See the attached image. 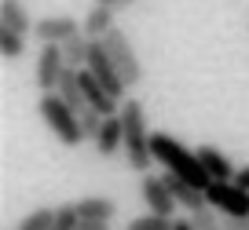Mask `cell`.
<instances>
[{
	"mask_svg": "<svg viewBox=\"0 0 249 230\" xmlns=\"http://www.w3.org/2000/svg\"><path fill=\"white\" fill-rule=\"evenodd\" d=\"M150 150H154V161L161 164L165 172H176L179 179L195 183L198 190H209L213 186V176L205 172V164L198 161V150H187L169 131H154V135H150Z\"/></svg>",
	"mask_w": 249,
	"mask_h": 230,
	"instance_id": "obj_1",
	"label": "cell"
},
{
	"mask_svg": "<svg viewBox=\"0 0 249 230\" xmlns=\"http://www.w3.org/2000/svg\"><path fill=\"white\" fill-rule=\"evenodd\" d=\"M121 124H124V164L140 176H147L150 164H154V150H150V135L147 128V110L140 99H124L121 102Z\"/></svg>",
	"mask_w": 249,
	"mask_h": 230,
	"instance_id": "obj_2",
	"label": "cell"
},
{
	"mask_svg": "<svg viewBox=\"0 0 249 230\" xmlns=\"http://www.w3.org/2000/svg\"><path fill=\"white\" fill-rule=\"evenodd\" d=\"M37 114H40V121L48 124V131H52V135L59 139L62 146H81V143H85L81 114H77V110H73L66 99H62L59 92H52V95H40V102H37Z\"/></svg>",
	"mask_w": 249,
	"mask_h": 230,
	"instance_id": "obj_3",
	"label": "cell"
},
{
	"mask_svg": "<svg viewBox=\"0 0 249 230\" xmlns=\"http://www.w3.org/2000/svg\"><path fill=\"white\" fill-rule=\"evenodd\" d=\"M103 48H107V55L114 59V66H117V73H121V81L128 88H136L143 81V62H140V55H136V48H132V40H128V33L124 30H110L107 37H103Z\"/></svg>",
	"mask_w": 249,
	"mask_h": 230,
	"instance_id": "obj_4",
	"label": "cell"
},
{
	"mask_svg": "<svg viewBox=\"0 0 249 230\" xmlns=\"http://www.w3.org/2000/svg\"><path fill=\"white\" fill-rule=\"evenodd\" d=\"M62 73H66V55H62V44H40V51H37V69H33V81H37L40 95L59 92Z\"/></svg>",
	"mask_w": 249,
	"mask_h": 230,
	"instance_id": "obj_5",
	"label": "cell"
},
{
	"mask_svg": "<svg viewBox=\"0 0 249 230\" xmlns=\"http://www.w3.org/2000/svg\"><path fill=\"white\" fill-rule=\"evenodd\" d=\"M205 201L220 215H249V190H242L234 183H213L205 190Z\"/></svg>",
	"mask_w": 249,
	"mask_h": 230,
	"instance_id": "obj_6",
	"label": "cell"
},
{
	"mask_svg": "<svg viewBox=\"0 0 249 230\" xmlns=\"http://www.w3.org/2000/svg\"><path fill=\"white\" fill-rule=\"evenodd\" d=\"M140 197L143 205H147V212H158V215H169V219H176V197L169 194V186H165L161 176H143L140 179Z\"/></svg>",
	"mask_w": 249,
	"mask_h": 230,
	"instance_id": "obj_7",
	"label": "cell"
},
{
	"mask_svg": "<svg viewBox=\"0 0 249 230\" xmlns=\"http://www.w3.org/2000/svg\"><path fill=\"white\" fill-rule=\"evenodd\" d=\"M73 33H85L73 15H44L33 26V37H37L40 44H66Z\"/></svg>",
	"mask_w": 249,
	"mask_h": 230,
	"instance_id": "obj_8",
	"label": "cell"
},
{
	"mask_svg": "<svg viewBox=\"0 0 249 230\" xmlns=\"http://www.w3.org/2000/svg\"><path fill=\"white\" fill-rule=\"evenodd\" d=\"M198 161L205 164V172L213 176V183H234V164L227 161V153L220 150V146H213V143H202L198 146Z\"/></svg>",
	"mask_w": 249,
	"mask_h": 230,
	"instance_id": "obj_9",
	"label": "cell"
},
{
	"mask_svg": "<svg viewBox=\"0 0 249 230\" xmlns=\"http://www.w3.org/2000/svg\"><path fill=\"white\" fill-rule=\"evenodd\" d=\"M161 179H165V186H169V194L176 197V205H183V208H205L209 201H205V190H198L195 183H187V179H179L176 172H161Z\"/></svg>",
	"mask_w": 249,
	"mask_h": 230,
	"instance_id": "obj_10",
	"label": "cell"
},
{
	"mask_svg": "<svg viewBox=\"0 0 249 230\" xmlns=\"http://www.w3.org/2000/svg\"><path fill=\"white\" fill-rule=\"evenodd\" d=\"M95 150L99 157H117V150H124V124H121V114L107 117L103 121V131L95 139Z\"/></svg>",
	"mask_w": 249,
	"mask_h": 230,
	"instance_id": "obj_11",
	"label": "cell"
},
{
	"mask_svg": "<svg viewBox=\"0 0 249 230\" xmlns=\"http://www.w3.org/2000/svg\"><path fill=\"white\" fill-rule=\"evenodd\" d=\"M114 26H117L114 8H103V4H92V8L85 11V18H81V30H85L92 40H103Z\"/></svg>",
	"mask_w": 249,
	"mask_h": 230,
	"instance_id": "obj_12",
	"label": "cell"
},
{
	"mask_svg": "<svg viewBox=\"0 0 249 230\" xmlns=\"http://www.w3.org/2000/svg\"><path fill=\"white\" fill-rule=\"evenodd\" d=\"M0 22L11 26V30L22 33V37H26V33H33V26H37L30 18V11H26L22 0H0Z\"/></svg>",
	"mask_w": 249,
	"mask_h": 230,
	"instance_id": "obj_13",
	"label": "cell"
},
{
	"mask_svg": "<svg viewBox=\"0 0 249 230\" xmlns=\"http://www.w3.org/2000/svg\"><path fill=\"white\" fill-rule=\"evenodd\" d=\"M59 95L66 102H70L77 114H85L88 110V102H85V92H81V69H73V66H66V73H62V81H59Z\"/></svg>",
	"mask_w": 249,
	"mask_h": 230,
	"instance_id": "obj_14",
	"label": "cell"
},
{
	"mask_svg": "<svg viewBox=\"0 0 249 230\" xmlns=\"http://www.w3.org/2000/svg\"><path fill=\"white\" fill-rule=\"evenodd\" d=\"M73 205H77L81 219H114V212H117V205L110 197H103V194H88V197L73 201Z\"/></svg>",
	"mask_w": 249,
	"mask_h": 230,
	"instance_id": "obj_15",
	"label": "cell"
},
{
	"mask_svg": "<svg viewBox=\"0 0 249 230\" xmlns=\"http://www.w3.org/2000/svg\"><path fill=\"white\" fill-rule=\"evenodd\" d=\"M62 55H66V66L85 69L88 66V55H92V37H88V33H73V37L62 44Z\"/></svg>",
	"mask_w": 249,
	"mask_h": 230,
	"instance_id": "obj_16",
	"label": "cell"
},
{
	"mask_svg": "<svg viewBox=\"0 0 249 230\" xmlns=\"http://www.w3.org/2000/svg\"><path fill=\"white\" fill-rule=\"evenodd\" d=\"M0 55L4 59H22L26 55V37L15 33L11 26H4V22H0Z\"/></svg>",
	"mask_w": 249,
	"mask_h": 230,
	"instance_id": "obj_17",
	"label": "cell"
},
{
	"mask_svg": "<svg viewBox=\"0 0 249 230\" xmlns=\"http://www.w3.org/2000/svg\"><path fill=\"white\" fill-rule=\"evenodd\" d=\"M52 223H55V208L40 205V208H33V212H26V215H22L18 230H52Z\"/></svg>",
	"mask_w": 249,
	"mask_h": 230,
	"instance_id": "obj_18",
	"label": "cell"
},
{
	"mask_svg": "<svg viewBox=\"0 0 249 230\" xmlns=\"http://www.w3.org/2000/svg\"><path fill=\"white\" fill-rule=\"evenodd\" d=\"M124 230H172V219L169 215H158V212H143L136 219H128Z\"/></svg>",
	"mask_w": 249,
	"mask_h": 230,
	"instance_id": "obj_19",
	"label": "cell"
},
{
	"mask_svg": "<svg viewBox=\"0 0 249 230\" xmlns=\"http://www.w3.org/2000/svg\"><path fill=\"white\" fill-rule=\"evenodd\" d=\"M77 227H81V212H77V205H73V201H66V205L55 208L52 230H77Z\"/></svg>",
	"mask_w": 249,
	"mask_h": 230,
	"instance_id": "obj_20",
	"label": "cell"
},
{
	"mask_svg": "<svg viewBox=\"0 0 249 230\" xmlns=\"http://www.w3.org/2000/svg\"><path fill=\"white\" fill-rule=\"evenodd\" d=\"M191 219H195L198 230H224V219H216V208H213V205L195 208V212H191Z\"/></svg>",
	"mask_w": 249,
	"mask_h": 230,
	"instance_id": "obj_21",
	"label": "cell"
},
{
	"mask_svg": "<svg viewBox=\"0 0 249 230\" xmlns=\"http://www.w3.org/2000/svg\"><path fill=\"white\" fill-rule=\"evenodd\" d=\"M103 121H107V117L99 114V110H85V114H81V128H85V139H99V131H103Z\"/></svg>",
	"mask_w": 249,
	"mask_h": 230,
	"instance_id": "obj_22",
	"label": "cell"
},
{
	"mask_svg": "<svg viewBox=\"0 0 249 230\" xmlns=\"http://www.w3.org/2000/svg\"><path fill=\"white\" fill-rule=\"evenodd\" d=\"M224 230H249V215H224Z\"/></svg>",
	"mask_w": 249,
	"mask_h": 230,
	"instance_id": "obj_23",
	"label": "cell"
},
{
	"mask_svg": "<svg viewBox=\"0 0 249 230\" xmlns=\"http://www.w3.org/2000/svg\"><path fill=\"white\" fill-rule=\"evenodd\" d=\"M77 230H110V219H81Z\"/></svg>",
	"mask_w": 249,
	"mask_h": 230,
	"instance_id": "obj_24",
	"label": "cell"
},
{
	"mask_svg": "<svg viewBox=\"0 0 249 230\" xmlns=\"http://www.w3.org/2000/svg\"><path fill=\"white\" fill-rule=\"evenodd\" d=\"M92 4H103V8H114V11H121V8H132L136 0H92Z\"/></svg>",
	"mask_w": 249,
	"mask_h": 230,
	"instance_id": "obj_25",
	"label": "cell"
},
{
	"mask_svg": "<svg viewBox=\"0 0 249 230\" xmlns=\"http://www.w3.org/2000/svg\"><path fill=\"white\" fill-rule=\"evenodd\" d=\"M234 186H242V190H249V164H242V168L234 172Z\"/></svg>",
	"mask_w": 249,
	"mask_h": 230,
	"instance_id": "obj_26",
	"label": "cell"
},
{
	"mask_svg": "<svg viewBox=\"0 0 249 230\" xmlns=\"http://www.w3.org/2000/svg\"><path fill=\"white\" fill-rule=\"evenodd\" d=\"M172 230H198V227H195L191 215H187V219H179V215H176V219H172Z\"/></svg>",
	"mask_w": 249,
	"mask_h": 230,
	"instance_id": "obj_27",
	"label": "cell"
},
{
	"mask_svg": "<svg viewBox=\"0 0 249 230\" xmlns=\"http://www.w3.org/2000/svg\"><path fill=\"white\" fill-rule=\"evenodd\" d=\"M15 230H18V227H15Z\"/></svg>",
	"mask_w": 249,
	"mask_h": 230,
	"instance_id": "obj_28",
	"label": "cell"
}]
</instances>
